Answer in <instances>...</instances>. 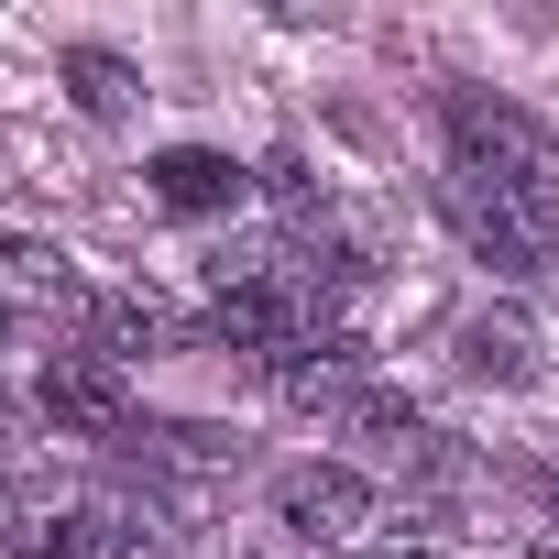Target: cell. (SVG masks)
Returning a JSON list of instances; mask_svg holds the SVG:
<instances>
[{"label": "cell", "instance_id": "1", "mask_svg": "<svg viewBox=\"0 0 559 559\" xmlns=\"http://www.w3.org/2000/svg\"><path fill=\"white\" fill-rule=\"evenodd\" d=\"M439 132H450V176H472V187H493V198H515L526 219H548V230H559V143H548L515 99L450 88Z\"/></svg>", "mask_w": 559, "mask_h": 559}, {"label": "cell", "instance_id": "2", "mask_svg": "<svg viewBox=\"0 0 559 559\" xmlns=\"http://www.w3.org/2000/svg\"><path fill=\"white\" fill-rule=\"evenodd\" d=\"M439 209H450V230H461V252L472 263H493L504 286H526V274H548V219H526L515 198H493V187H472V176H439Z\"/></svg>", "mask_w": 559, "mask_h": 559}, {"label": "cell", "instance_id": "3", "mask_svg": "<svg viewBox=\"0 0 559 559\" xmlns=\"http://www.w3.org/2000/svg\"><path fill=\"white\" fill-rule=\"evenodd\" d=\"M34 406H45L56 439H132V384H121L110 352H45Z\"/></svg>", "mask_w": 559, "mask_h": 559}, {"label": "cell", "instance_id": "4", "mask_svg": "<svg viewBox=\"0 0 559 559\" xmlns=\"http://www.w3.org/2000/svg\"><path fill=\"white\" fill-rule=\"evenodd\" d=\"M274 526L308 537V548H341L352 526H373V483L352 461H286L274 472Z\"/></svg>", "mask_w": 559, "mask_h": 559}, {"label": "cell", "instance_id": "5", "mask_svg": "<svg viewBox=\"0 0 559 559\" xmlns=\"http://www.w3.org/2000/svg\"><path fill=\"white\" fill-rule=\"evenodd\" d=\"M12 548H23V559H132L143 537H132V515H110V504H56V515H23Z\"/></svg>", "mask_w": 559, "mask_h": 559}, {"label": "cell", "instance_id": "6", "mask_svg": "<svg viewBox=\"0 0 559 559\" xmlns=\"http://www.w3.org/2000/svg\"><path fill=\"white\" fill-rule=\"evenodd\" d=\"M154 198L176 219H219V209H241V165L209 143H176V154H154Z\"/></svg>", "mask_w": 559, "mask_h": 559}, {"label": "cell", "instance_id": "7", "mask_svg": "<svg viewBox=\"0 0 559 559\" xmlns=\"http://www.w3.org/2000/svg\"><path fill=\"white\" fill-rule=\"evenodd\" d=\"M461 373H483V384H537V330H526V319H472V330H461Z\"/></svg>", "mask_w": 559, "mask_h": 559}, {"label": "cell", "instance_id": "8", "mask_svg": "<svg viewBox=\"0 0 559 559\" xmlns=\"http://www.w3.org/2000/svg\"><path fill=\"white\" fill-rule=\"evenodd\" d=\"M143 461L187 472V483H219V472H241V439H219V428H143Z\"/></svg>", "mask_w": 559, "mask_h": 559}, {"label": "cell", "instance_id": "9", "mask_svg": "<svg viewBox=\"0 0 559 559\" xmlns=\"http://www.w3.org/2000/svg\"><path fill=\"white\" fill-rule=\"evenodd\" d=\"M99 341H110V362H132V352L154 362V352L176 341V308H154V297H110V308H99Z\"/></svg>", "mask_w": 559, "mask_h": 559}, {"label": "cell", "instance_id": "10", "mask_svg": "<svg viewBox=\"0 0 559 559\" xmlns=\"http://www.w3.org/2000/svg\"><path fill=\"white\" fill-rule=\"evenodd\" d=\"M56 67H67V88H78V110H99V121H110V110L132 99V67H121V56H99V45H67Z\"/></svg>", "mask_w": 559, "mask_h": 559}, {"label": "cell", "instance_id": "11", "mask_svg": "<svg viewBox=\"0 0 559 559\" xmlns=\"http://www.w3.org/2000/svg\"><path fill=\"white\" fill-rule=\"evenodd\" d=\"M526 559H559V537H537V548H526Z\"/></svg>", "mask_w": 559, "mask_h": 559}, {"label": "cell", "instance_id": "12", "mask_svg": "<svg viewBox=\"0 0 559 559\" xmlns=\"http://www.w3.org/2000/svg\"><path fill=\"white\" fill-rule=\"evenodd\" d=\"M548 515H559V483H548Z\"/></svg>", "mask_w": 559, "mask_h": 559}]
</instances>
